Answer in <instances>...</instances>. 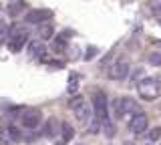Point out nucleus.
I'll list each match as a JSON object with an SVG mask.
<instances>
[{
  "label": "nucleus",
  "instance_id": "f257e3e1",
  "mask_svg": "<svg viewBox=\"0 0 161 145\" xmlns=\"http://www.w3.org/2000/svg\"><path fill=\"white\" fill-rule=\"evenodd\" d=\"M113 113H115V119H123V117H127V115H137L139 113V105L135 99H131V97H117L113 101Z\"/></svg>",
  "mask_w": 161,
  "mask_h": 145
},
{
  "label": "nucleus",
  "instance_id": "f03ea898",
  "mask_svg": "<svg viewBox=\"0 0 161 145\" xmlns=\"http://www.w3.org/2000/svg\"><path fill=\"white\" fill-rule=\"evenodd\" d=\"M91 103H93V113L97 117L99 123H107L109 121V103H107V95L103 91H93L91 95Z\"/></svg>",
  "mask_w": 161,
  "mask_h": 145
},
{
  "label": "nucleus",
  "instance_id": "7ed1b4c3",
  "mask_svg": "<svg viewBox=\"0 0 161 145\" xmlns=\"http://www.w3.org/2000/svg\"><path fill=\"white\" fill-rule=\"evenodd\" d=\"M137 91H139V97L141 99H145V101H153V99L159 97L161 87H159V81H157V79L147 77V79H141V81H139Z\"/></svg>",
  "mask_w": 161,
  "mask_h": 145
},
{
  "label": "nucleus",
  "instance_id": "20e7f679",
  "mask_svg": "<svg viewBox=\"0 0 161 145\" xmlns=\"http://www.w3.org/2000/svg\"><path fill=\"white\" fill-rule=\"evenodd\" d=\"M69 109L75 113V117L79 119L80 123H87L89 117H91V107L87 105L83 95H75V97L69 99Z\"/></svg>",
  "mask_w": 161,
  "mask_h": 145
},
{
  "label": "nucleus",
  "instance_id": "39448f33",
  "mask_svg": "<svg viewBox=\"0 0 161 145\" xmlns=\"http://www.w3.org/2000/svg\"><path fill=\"white\" fill-rule=\"evenodd\" d=\"M18 121H20V125H22L24 129L34 131L36 127H40V121H42V111H40V109H36V107L22 109V111H20Z\"/></svg>",
  "mask_w": 161,
  "mask_h": 145
},
{
  "label": "nucleus",
  "instance_id": "423d86ee",
  "mask_svg": "<svg viewBox=\"0 0 161 145\" xmlns=\"http://www.w3.org/2000/svg\"><path fill=\"white\" fill-rule=\"evenodd\" d=\"M28 41V32L26 28H18V26H12L8 32V48L12 53H18L20 48L24 47V42Z\"/></svg>",
  "mask_w": 161,
  "mask_h": 145
},
{
  "label": "nucleus",
  "instance_id": "0eeeda50",
  "mask_svg": "<svg viewBox=\"0 0 161 145\" xmlns=\"http://www.w3.org/2000/svg\"><path fill=\"white\" fill-rule=\"evenodd\" d=\"M54 16L53 10H48V8H34V10L26 12V16H24V20H26L28 24H47V20H50V18Z\"/></svg>",
  "mask_w": 161,
  "mask_h": 145
},
{
  "label": "nucleus",
  "instance_id": "6e6552de",
  "mask_svg": "<svg viewBox=\"0 0 161 145\" xmlns=\"http://www.w3.org/2000/svg\"><path fill=\"white\" fill-rule=\"evenodd\" d=\"M127 77H129V63L125 59L123 61H117L109 69V79H113V81H123Z\"/></svg>",
  "mask_w": 161,
  "mask_h": 145
},
{
  "label": "nucleus",
  "instance_id": "1a4fd4ad",
  "mask_svg": "<svg viewBox=\"0 0 161 145\" xmlns=\"http://www.w3.org/2000/svg\"><path fill=\"white\" fill-rule=\"evenodd\" d=\"M147 125H149L147 115H145V113H137V115H133L131 121H129V131L139 135V133H143L145 129H147Z\"/></svg>",
  "mask_w": 161,
  "mask_h": 145
},
{
  "label": "nucleus",
  "instance_id": "9d476101",
  "mask_svg": "<svg viewBox=\"0 0 161 145\" xmlns=\"http://www.w3.org/2000/svg\"><path fill=\"white\" fill-rule=\"evenodd\" d=\"M28 54L32 59H42L47 54V47L42 41H30L28 42Z\"/></svg>",
  "mask_w": 161,
  "mask_h": 145
},
{
  "label": "nucleus",
  "instance_id": "9b49d317",
  "mask_svg": "<svg viewBox=\"0 0 161 145\" xmlns=\"http://www.w3.org/2000/svg\"><path fill=\"white\" fill-rule=\"evenodd\" d=\"M57 131H60V123L57 117H50L44 121V127H42V133L47 137H57Z\"/></svg>",
  "mask_w": 161,
  "mask_h": 145
},
{
  "label": "nucleus",
  "instance_id": "f8f14e48",
  "mask_svg": "<svg viewBox=\"0 0 161 145\" xmlns=\"http://www.w3.org/2000/svg\"><path fill=\"white\" fill-rule=\"evenodd\" d=\"M24 8H26L24 0H10L6 6V12H8V16H18V14L24 12Z\"/></svg>",
  "mask_w": 161,
  "mask_h": 145
},
{
  "label": "nucleus",
  "instance_id": "ddd939ff",
  "mask_svg": "<svg viewBox=\"0 0 161 145\" xmlns=\"http://www.w3.org/2000/svg\"><path fill=\"white\" fill-rule=\"evenodd\" d=\"M60 137H63V141H64V143L73 141V137H75V129H73V125H70L69 121H60Z\"/></svg>",
  "mask_w": 161,
  "mask_h": 145
},
{
  "label": "nucleus",
  "instance_id": "4468645a",
  "mask_svg": "<svg viewBox=\"0 0 161 145\" xmlns=\"http://www.w3.org/2000/svg\"><path fill=\"white\" fill-rule=\"evenodd\" d=\"M6 137L10 139V141L18 143V141H22V139H24V135H22V131H20V127H16V125H8V129H6Z\"/></svg>",
  "mask_w": 161,
  "mask_h": 145
},
{
  "label": "nucleus",
  "instance_id": "2eb2a0df",
  "mask_svg": "<svg viewBox=\"0 0 161 145\" xmlns=\"http://www.w3.org/2000/svg\"><path fill=\"white\" fill-rule=\"evenodd\" d=\"M53 34H54L53 24H40L38 26V41H48V38H53Z\"/></svg>",
  "mask_w": 161,
  "mask_h": 145
},
{
  "label": "nucleus",
  "instance_id": "dca6fc26",
  "mask_svg": "<svg viewBox=\"0 0 161 145\" xmlns=\"http://www.w3.org/2000/svg\"><path fill=\"white\" fill-rule=\"evenodd\" d=\"M53 51L57 53V54H63L64 51H67V41H64L63 36H57L53 41Z\"/></svg>",
  "mask_w": 161,
  "mask_h": 145
},
{
  "label": "nucleus",
  "instance_id": "f3484780",
  "mask_svg": "<svg viewBox=\"0 0 161 145\" xmlns=\"http://www.w3.org/2000/svg\"><path fill=\"white\" fill-rule=\"evenodd\" d=\"M147 61H149V64H153V67H161V53H149Z\"/></svg>",
  "mask_w": 161,
  "mask_h": 145
},
{
  "label": "nucleus",
  "instance_id": "a211bd4d",
  "mask_svg": "<svg viewBox=\"0 0 161 145\" xmlns=\"http://www.w3.org/2000/svg\"><path fill=\"white\" fill-rule=\"evenodd\" d=\"M147 139H149V143H153V141H157V139H161V127H153L151 131L147 133Z\"/></svg>",
  "mask_w": 161,
  "mask_h": 145
},
{
  "label": "nucleus",
  "instance_id": "6ab92c4d",
  "mask_svg": "<svg viewBox=\"0 0 161 145\" xmlns=\"http://www.w3.org/2000/svg\"><path fill=\"white\" fill-rule=\"evenodd\" d=\"M10 31H8V24H6V20L4 18H0V41H2L4 36H6Z\"/></svg>",
  "mask_w": 161,
  "mask_h": 145
},
{
  "label": "nucleus",
  "instance_id": "aec40b11",
  "mask_svg": "<svg viewBox=\"0 0 161 145\" xmlns=\"http://www.w3.org/2000/svg\"><path fill=\"white\" fill-rule=\"evenodd\" d=\"M151 12L161 16V0H153V2H151Z\"/></svg>",
  "mask_w": 161,
  "mask_h": 145
},
{
  "label": "nucleus",
  "instance_id": "412c9836",
  "mask_svg": "<svg viewBox=\"0 0 161 145\" xmlns=\"http://www.w3.org/2000/svg\"><path fill=\"white\" fill-rule=\"evenodd\" d=\"M95 54H97V48H95V47H89L87 48V57H85V59H87V61H93Z\"/></svg>",
  "mask_w": 161,
  "mask_h": 145
},
{
  "label": "nucleus",
  "instance_id": "4be33fe9",
  "mask_svg": "<svg viewBox=\"0 0 161 145\" xmlns=\"http://www.w3.org/2000/svg\"><path fill=\"white\" fill-rule=\"evenodd\" d=\"M0 145H6V129L0 127Z\"/></svg>",
  "mask_w": 161,
  "mask_h": 145
},
{
  "label": "nucleus",
  "instance_id": "5701e85b",
  "mask_svg": "<svg viewBox=\"0 0 161 145\" xmlns=\"http://www.w3.org/2000/svg\"><path fill=\"white\" fill-rule=\"evenodd\" d=\"M54 145H67V143H64V141H57V143H54Z\"/></svg>",
  "mask_w": 161,
  "mask_h": 145
},
{
  "label": "nucleus",
  "instance_id": "b1692460",
  "mask_svg": "<svg viewBox=\"0 0 161 145\" xmlns=\"http://www.w3.org/2000/svg\"><path fill=\"white\" fill-rule=\"evenodd\" d=\"M123 145H133V143H131V141H125V143H123Z\"/></svg>",
  "mask_w": 161,
  "mask_h": 145
},
{
  "label": "nucleus",
  "instance_id": "393cba45",
  "mask_svg": "<svg viewBox=\"0 0 161 145\" xmlns=\"http://www.w3.org/2000/svg\"><path fill=\"white\" fill-rule=\"evenodd\" d=\"M77 145H85V143H77Z\"/></svg>",
  "mask_w": 161,
  "mask_h": 145
},
{
  "label": "nucleus",
  "instance_id": "a878e982",
  "mask_svg": "<svg viewBox=\"0 0 161 145\" xmlns=\"http://www.w3.org/2000/svg\"><path fill=\"white\" fill-rule=\"evenodd\" d=\"M147 145H153V143H147Z\"/></svg>",
  "mask_w": 161,
  "mask_h": 145
},
{
  "label": "nucleus",
  "instance_id": "bb28decb",
  "mask_svg": "<svg viewBox=\"0 0 161 145\" xmlns=\"http://www.w3.org/2000/svg\"><path fill=\"white\" fill-rule=\"evenodd\" d=\"M159 47H161V42H159Z\"/></svg>",
  "mask_w": 161,
  "mask_h": 145
}]
</instances>
